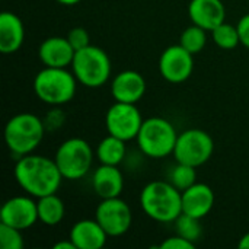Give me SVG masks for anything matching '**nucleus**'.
I'll return each instance as SVG.
<instances>
[{
	"instance_id": "nucleus-7",
	"label": "nucleus",
	"mask_w": 249,
	"mask_h": 249,
	"mask_svg": "<svg viewBox=\"0 0 249 249\" xmlns=\"http://www.w3.org/2000/svg\"><path fill=\"white\" fill-rule=\"evenodd\" d=\"M54 160L64 179L77 181L86 177L90 171L93 150L85 139L71 137L58 146Z\"/></svg>"
},
{
	"instance_id": "nucleus-11",
	"label": "nucleus",
	"mask_w": 249,
	"mask_h": 249,
	"mask_svg": "<svg viewBox=\"0 0 249 249\" xmlns=\"http://www.w3.org/2000/svg\"><path fill=\"white\" fill-rule=\"evenodd\" d=\"M194 71V54L181 44L169 45L159 57V73L169 83H182Z\"/></svg>"
},
{
	"instance_id": "nucleus-3",
	"label": "nucleus",
	"mask_w": 249,
	"mask_h": 249,
	"mask_svg": "<svg viewBox=\"0 0 249 249\" xmlns=\"http://www.w3.org/2000/svg\"><path fill=\"white\" fill-rule=\"evenodd\" d=\"M45 124L38 115L20 112L13 115L4 125V142L7 149L22 158L34 153L45 136Z\"/></svg>"
},
{
	"instance_id": "nucleus-28",
	"label": "nucleus",
	"mask_w": 249,
	"mask_h": 249,
	"mask_svg": "<svg viewBox=\"0 0 249 249\" xmlns=\"http://www.w3.org/2000/svg\"><path fill=\"white\" fill-rule=\"evenodd\" d=\"M159 249H194L196 248V244L182 238L181 235H177V236H169L166 238L165 241H162L159 244Z\"/></svg>"
},
{
	"instance_id": "nucleus-20",
	"label": "nucleus",
	"mask_w": 249,
	"mask_h": 249,
	"mask_svg": "<svg viewBox=\"0 0 249 249\" xmlns=\"http://www.w3.org/2000/svg\"><path fill=\"white\" fill-rule=\"evenodd\" d=\"M36 207H38V220L47 226H55L61 223L64 219L66 207L63 200L57 196V193L36 198Z\"/></svg>"
},
{
	"instance_id": "nucleus-30",
	"label": "nucleus",
	"mask_w": 249,
	"mask_h": 249,
	"mask_svg": "<svg viewBox=\"0 0 249 249\" xmlns=\"http://www.w3.org/2000/svg\"><path fill=\"white\" fill-rule=\"evenodd\" d=\"M236 28H238V32H239L241 44L249 50V13L244 15L239 19V22L236 23Z\"/></svg>"
},
{
	"instance_id": "nucleus-19",
	"label": "nucleus",
	"mask_w": 249,
	"mask_h": 249,
	"mask_svg": "<svg viewBox=\"0 0 249 249\" xmlns=\"http://www.w3.org/2000/svg\"><path fill=\"white\" fill-rule=\"evenodd\" d=\"M92 187L96 196L102 200L120 197L124 190L123 172L118 169V166L101 163V166L96 168L93 172Z\"/></svg>"
},
{
	"instance_id": "nucleus-2",
	"label": "nucleus",
	"mask_w": 249,
	"mask_h": 249,
	"mask_svg": "<svg viewBox=\"0 0 249 249\" xmlns=\"http://www.w3.org/2000/svg\"><path fill=\"white\" fill-rule=\"evenodd\" d=\"M143 213L159 223H172L182 214V193L169 181H152L140 191Z\"/></svg>"
},
{
	"instance_id": "nucleus-1",
	"label": "nucleus",
	"mask_w": 249,
	"mask_h": 249,
	"mask_svg": "<svg viewBox=\"0 0 249 249\" xmlns=\"http://www.w3.org/2000/svg\"><path fill=\"white\" fill-rule=\"evenodd\" d=\"M13 175L18 185L34 198L57 193L64 179L54 159L34 153L18 159Z\"/></svg>"
},
{
	"instance_id": "nucleus-15",
	"label": "nucleus",
	"mask_w": 249,
	"mask_h": 249,
	"mask_svg": "<svg viewBox=\"0 0 249 249\" xmlns=\"http://www.w3.org/2000/svg\"><path fill=\"white\" fill-rule=\"evenodd\" d=\"M74 53L67 36H50L44 39L38 48V57L44 67L67 69L73 63Z\"/></svg>"
},
{
	"instance_id": "nucleus-21",
	"label": "nucleus",
	"mask_w": 249,
	"mask_h": 249,
	"mask_svg": "<svg viewBox=\"0 0 249 249\" xmlns=\"http://www.w3.org/2000/svg\"><path fill=\"white\" fill-rule=\"evenodd\" d=\"M127 155V142L108 134L104 137L96 147V158L104 165L118 166Z\"/></svg>"
},
{
	"instance_id": "nucleus-9",
	"label": "nucleus",
	"mask_w": 249,
	"mask_h": 249,
	"mask_svg": "<svg viewBox=\"0 0 249 249\" xmlns=\"http://www.w3.org/2000/svg\"><path fill=\"white\" fill-rule=\"evenodd\" d=\"M143 117L136 104L114 102L105 114V128L108 134L124 142L134 140L142 128Z\"/></svg>"
},
{
	"instance_id": "nucleus-16",
	"label": "nucleus",
	"mask_w": 249,
	"mask_h": 249,
	"mask_svg": "<svg viewBox=\"0 0 249 249\" xmlns=\"http://www.w3.org/2000/svg\"><path fill=\"white\" fill-rule=\"evenodd\" d=\"M188 16L194 25L206 31H213L225 22L226 9L222 0H191Z\"/></svg>"
},
{
	"instance_id": "nucleus-23",
	"label": "nucleus",
	"mask_w": 249,
	"mask_h": 249,
	"mask_svg": "<svg viewBox=\"0 0 249 249\" xmlns=\"http://www.w3.org/2000/svg\"><path fill=\"white\" fill-rule=\"evenodd\" d=\"M210 34H212L213 42L222 50H233L241 44L236 25L223 22L219 26H216L213 31H210Z\"/></svg>"
},
{
	"instance_id": "nucleus-12",
	"label": "nucleus",
	"mask_w": 249,
	"mask_h": 249,
	"mask_svg": "<svg viewBox=\"0 0 249 249\" xmlns=\"http://www.w3.org/2000/svg\"><path fill=\"white\" fill-rule=\"evenodd\" d=\"M38 220L36 200L31 196H16L6 200L0 210V223L9 225L19 231L35 226Z\"/></svg>"
},
{
	"instance_id": "nucleus-8",
	"label": "nucleus",
	"mask_w": 249,
	"mask_h": 249,
	"mask_svg": "<svg viewBox=\"0 0 249 249\" xmlns=\"http://www.w3.org/2000/svg\"><path fill=\"white\" fill-rule=\"evenodd\" d=\"M213 152L214 142L207 131L201 128H188L178 134L174 158L179 163L200 168L210 160Z\"/></svg>"
},
{
	"instance_id": "nucleus-22",
	"label": "nucleus",
	"mask_w": 249,
	"mask_h": 249,
	"mask_svg": "<svg viewBox=\"0 0 249 249\" xmlns=\"http://www.w3.org/2000/svg\"><path fill=\"white\" fill-rule=\"evenodd\" d=\"M207 32L206 29L197 26V25H191L188 28H185L179 36V44L190 51L191 54H198L204 50L206 44H207Z\"/></svg>"
},
{
	"instance_id": "nucleus-24",
	"label": "nucleus",
	"mask_w": 249,
	"mask_h": 249,
	"mask_svg": "<svg viewBox=\"0 0 249 249\" xmlns=\"http://www.w3.org/2000/svg\"><path fill=\"white\" fill-rule=\"evenodd\" d=\"M169 182L175 185L181 193L185 191L197 182V168L177 162V166H174L169 174Z\"/></svg>"
},
{
	"instance_id": "nucleus-26",
	"label": "nucleus",
	"mask_w": 249,
	"mask_h": 249,
	"mask_svg": "<svg viewBox=\"0 0 249 249\" xmlns=\"http://www.w3.org/2000/svg\"><path fill=\"white\" fill-rule=\"evenodd\" d=\"M22 231L12 228L9 225L0 223V248L1 249H22L23 248Z\"/></svg>"
},
{
	"instance_id": "nucleus-25",
	"label": "nucleus",
	"mask_w": 249,
	"mask_h": 249,
	"mask_svg": "<svg viewBox=\"0 0 249 249\" xmlns=\"http://www.w3.org/2000/svg\"><path fill=\"white\" fill-rule=\"evenodd\" d=\"M175 225H177L178 235H181L182 238H185L194 244H197V241L200 239V236L203 233L200 219H196V217L184 214V213L175 220Z\"/></svg>"
},
{
	"instance_id": "nucleus-31",
	"label": "nucleus",
	"mask_w": 249,
	"mask_h": 249,
	"mask_svg": "<svg viewBox=\"0 0 249 249\" xmlns=\"http://www.w3.org/2000/svg\"><path fill=\"white\" fill-rule=\"evenodd\" d=\"M53 249H76L74 244L69 239H64V241H58L53 245Z\"/></svg>"
},
{
	"instance_id": "nucleus-27",
	"label": "nucleus",
	"mask_w": 249,
	"mask_h": 249,
	"mask_svg": "<svg viewBox=\"0 0 249 249\" xmlns=\"http://www.w3.org/2000/svg\"><path fill=\"white\" fill-rule=\"evenodd\" d=\"M67 39L71 44V47L74 48V51L86 48V47L90 45L89 32L85 28H82V26H74L73 29H70L69 34H67Z\"/></svg>"
},
{
	"instance_id": "nucleus-5",
	"label": "nucleus",
	"mask_w": 249,
	"mask_h": 249,
	"mask_svg": "<svg viewBox=\"0 0 249 249\" xmlns=\"http://www.w3.org/2000/svg\"><path fill=\"white\" fill-rule=\"evenodd\" d=\"M140 152L152 159H163L174 155L178 133L174 124L163 117L146 118L136 137Z\"/></svg>"
},
{
	"instance_id": "nucleus-18",
	"label": "nucleus",
	"mask_w": 249,
	"mask_h": 249,
	"mask_svg": "<svg viewBox=\"0 0 249 249\" xmlns=\"http://www.w3.org/2000/svg\"><path fill=\"white\" fill-rule=\"evenodd\" d=\"M25 41V26L22 19L9 10L0 13V53L13 54L19 51Z\"/></svg>"
},
{
	"instance_id": "nucleus-10",
	"label": "nucleus",
	"mask_w": 249,
	"mask_h": 249,
	"mask_svg": "<svg viewBox=\"0 0 249 249\" xmlns=\"http://www.w3.org/2000/svg\"><path fill=\"white\" fill-rule=\"evenodd\" d=\"M95 219L111 238H118L128 232L133 223L130 206L120 197L102 200L95 212Z\"/></svg>"
},
{
	"instance_id": "nucleus-13",
	"label": "nucleus",
	"mask_w": 249,
	"mask_h": 249,
	"mask_svg": "<svg viewBox=\"0 0 249 249\" xmlns=\"http://www.w3.org/2000/svg\"><path fill=\"white\" fill-rule=\"evenodd\" d=\"M146 93V80L136 70L120 71L111 83V95L117 102L137 104Z\"/></svg>"
},
{
	"instance_id": "nucleus-4",
	"label": "nucleus",
	"mask_w": 249,
	"mask_h": 249,
	"mask_svg": "<svg viewBox=\"0 0 249 249\" xmlns=\"http://www.w3.org/2000/svg\"><path fill=\"white\" fill-rule=\"evenodd\" d=\"M77 83L73 71L64 67H44L34 77V92L41 102L60 107L74 98Z\"/></svg>"
},
{
	"instance_id": "nucleus-32",
	"label": "nucleus",
	"mask_w": 249,
	"mask_h": 249,
	"mask_svg": "<svg viewBox=\"0 0 249 249\" xmlns=\"http://www.w3.org/2000/svg\"><path fill=\"white\" fill-rule=\"evenodd\" d=\"M238 247H239V249H249V232L239 239Z\"/></svg>"
},
{
	"instance_id": "nucleus-33",
	"label": "nucleus",
	"mask_w": 249,
	"mask_h": 249,
	"mask_svg": "<svg viewBox=\"0 0 249 249\" xmlns=\"http://www.w3.org/2000/svg\"><path fill=\"white\" fill-rule=\"evenodd\" d=\"M55 1H58L63 6H74V4L80 3L82 0H55Z\"/></svg>"
},
{
	"instance_id": "nucleus-29",
	"label": "nucleus",
	"mask_w": 249,
	"mask_h": 249,
	"mask_svg": "<svg viewBox=\"0 0 249 249\" xmlns=\"http://www.w3.org/2000/svg\"><path fill=\"white\" fill-rule=\"evenodd\" d=\"M64 120H66V115L61 109H53L47 114L45 120H44V124H45V128L47 131H54L57 128H60L63 124H64Z\"/></svg>"
},
{
	"instance_id": "nucleus-14",
	"label": "nucleus",
	"mask_w": 249,
	"mask_h": 249,
	"mask_svg": "<svg viewBox=\"0 0 249 249\" xmlns=\"http://www.w3.org/2000/svg\"><path fill=\"white\" fill-rule=\"evenodd\" d=\"M214 193L210 185L204 182H196L185 191H182V213L196 219H204L214 207Z\"/></svg>"
},
{
	"instance_id": "nucleus-6",
	"label": "nucleus",
	"mask_w": 249,
	"mask_h": 249,
	"mask_svg": "<svg viewBox=\"0 0 249 249\" xmlns=\"http://www.w3.org/2000/svg\"><path fill=\"white\" fill-rule=\"evenodd\" d=\"M70 67L77 82L86 88L104 86L112 71V64L105 50L92 44L74 53Z\"/></svg>"
},
{
	"instance_id": "nucleus-17",
	"label": "nucleus",
	"mask_w": 249,
	"mask_h": 249,
	"mask_svg": "<svg viewBox=\"0 0 249 249\" xmlns=\"http://www.w3.org/2000/svg\"><path fill=\"white\" fill-rule=\"evenodd\" d=\"M69 238L76 249H101L109 236L96 219H83L71 226Z\"/></svg>"
}]
</instances>
